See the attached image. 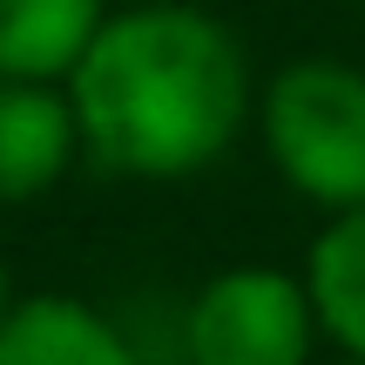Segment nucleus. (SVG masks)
<instances>
[{
  "label": "nucleus",
  "mask_w": 365,
  "mask_h": 365,
  "mask_svg": "<svg viewBox=\"0 0 365 365\" xmlns=\"http://www.w3.org/2000/svg\"><path fill=\"white\" fill-rule=\"evenodd\" d=\"M61 88L81 129V156L143 182L210 170L257 108L237 34L190 0L115 7Z\"/></svg>",
  "instance_id": "f257e3e1"
},
{
  "label": "nucleus",
  "mask_w": 365,
  "mask_h": 365,
  "mask_svg": "<svg viewBox=\"0 0 365 365\" xmlns=\"http://www.w3.org/2000/svg\"><path fill=\"white\" fill-rule=\"evenodd\" d=\"M257 129L277 176L318 210L365 203V68L304 54L257 95Z\"/></svg>",
  "instance_id": "f03ea898"
},
{
  "label": "nucleus",
  "mask_w": 365,
  "mask_h": 365,
  "mask_svg": "<svg viewBox=\"0 0 365 365\" xmlns=\"http://www.w3.org/2000/svg\"><path fill=\"white\" fill-rule=\"evenodd\" d=\"M318 345V312L304 271L277 264H230L182 312V359L190 365H304Z\"/></svg>",
  "instance_id": "7ed1b4c3"
},
{
  "label": "nucleus",
  "mask_w": 365,
  "mask_h": 365,
  "mask_svg": "<svg viewBox=\"0 0 365 365\" xmlns=\"http://www.w3.org/2000/svg\"><path fill=\"white\" fill-rule=\"evenodd\" d=\"M75 156L81 129L61 81L0 75V203H27V196L54 190Z\"/></svg>",
  "instance_id": "20e7f679"
},
{
  "label": "nucleus",
  "mask_w": 365,
  "mask_h": 365,
  "mask_svg": "<svg viewBox=\"0 0 365 365\" xmlns=\"http://www.w3.org/2000/svg\"><path fill=\"white\" fill-rule=\"evenodd\" d=\"M0 365H143L135 345L102 318L95 304L41 291V298H14L0 318Z\"/></svg>",
  "instance_id": "39448f33"
},
{
  "label": "nucleus",
  "mask_w": 365,
  "mask_h": 365,
  "mask_svg": "<svg viewBox=\"0 0 365 365\" xmlns=\"http://www.w3.org/2000/svg\"><path fill=\"white\" fill-rule=\"evenodd\" d=\"M108 0H0V75L21 81H68Z\"/></svg>",
  "instance_id": "423d86ee"
},
{
  "label": "nucleus",
  "mask_w": 365,
  "mask_h": 365,
  "mask_svg": "<svg viewBox=\"0 0 365 365\" xmlns=\"http://www.w3.org/2000/svg\"><path fill=\"white\" fill-rule=\"evenodd\" d=\"M304 291H312L318 331L345 359H365V203L331 210V223L304 250Z\"/></svg>",
  "instance_id": "0eeeda50"
},
{
  "label": "nucleus",
  "mask_w": 365,
  "mask_h": 365,
  "mask_svg": "<svg viewBox=\"0 0 365 365\" xmlns=\"http://www.w3.org/2000/svg\"><path fill=\"white\" fill-rule=\"evenodd\" d=\"M7 304H14V271H7V250H0V318H7Z\"/></svg>",
  "instance_id": "6e6552de"
},
{
  "label": "nucleus",
  "mask_w": 365,
  "mask_h": 365,
  "mask_svg": "<svg viewBox=\"0 0 365 365\" xmlns=\"http://www.w3.org/2000/svg\"><path fill=\"white\" fill-rule=\"evenodd\" d=\"M345 365H365V359H345Z\"/></svg>",
  "instance_id": "1a4fd4ad"
}]
</instances>
